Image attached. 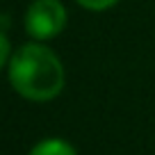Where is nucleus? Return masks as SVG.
Listing matches in <instances>:
<instances>
[{"mask_svg":"<svg viewBox=\"0 0 155 155\" xmlns=\"http://www.w3.org/2000/svg\"><path fill=\"white\" fill-rule=\"evenodd\" d=\"M66 25V9L59 0H34L25 14V30L34 39L57 37Z\"/></svg>","mask_w":155,"mask_h":155,"instance_id":"f03ea898","label":"nucleus"},{"mask_svg":"<svg viewBox=\"0 0 155 155\" xmlns=\"http://www.w3.org/2000/svg\"><path fill=\"white\" fill-rule=\"evenodd\" d=\"M9 82L28 101H50L64 87L62 62L46 46L25 44L9 59Z\"/></svg>","mask_w":155,"mask_h":155,"instance_id":"f257e3e1","label":"nucleus"},{"mask_svg":"<svg viewBox=\"0 0 155 155\" xmlns=\"http://www.w3.org/2000/svg\"><path fill=\"white\" fill-rule=\"evenodd\" d=\"M82 7H87V9H94V12H101V9H107V7L116 5L119 0H78Z\"/></svg>","mask_w":155,"mask_h":155,"instance_id":"20e7f679","label":"nucleus"},{"mask_svg":"<svg viewBox=\"0 0 155 155\" xmlns=\"http://www.w3.org/2000/svg\"><path fill=\"white\" fill-rule=\"evenodd\" d=\"M30 155H75V148L64 139H44L30 150Z\"/></svg>","mask_w":155,"mask_h":155,"instance_id":"7ed1b4c3","label":"nucleus"},{"mask_svg":"<svg viewBox=\"0 0 155 155\" xmlns=\"http://www.w3.org/2000/svg\"><path fill=\"white\" fill-rule=\"evenodd\" d=\"M7 57H9V41H7V37L2 32H0V68L5 66Z\"/></svg>","mask_w":155,"mask_h":155,"instance_id":"39448f33","label":"nucleus"}]
</instances>
